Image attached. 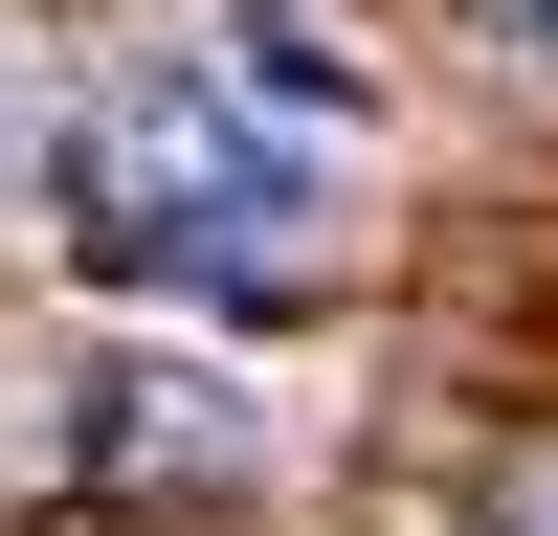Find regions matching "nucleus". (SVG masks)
<instances>
[{
  "label": "nucleus",
  "instance_id": "nucleus-1",
  "mask_svg": "<svg viewBox=\"0 0 558 536\" xmlns=\"http://www.w3.org/2000/svg\"><path fill=\"white\" fill-rule=\"evenodd\" d=\"M68 223L112 268H202V291H291L336 246V134L246 112L223 45H134L68 89Z\"/></svg>",
  "mask_w": 558,
  "mask_h": 536
},
{
  "label": "nucleus",
  "instance_id": "nucleus-2",
  "mask_svg": "<svg viewBox=\"0 0 558 536\" xmlns=\"http://www.w3.org/2000/svg\"><path fill=\"white\" fill-rule=\"evenodd\" d=\"M68 402H89V425H68L89 491H246L268 470V402L223 380V357H157V336H134V357H89Z\"/></svg>",
  "mask_w": 558,
  "mask_h": 536
},
{
  "label": "nucleus",
  "instance_id": "nucleus-3",
  "mask_svg": "<svg viewBox=\"0 0 558 536\" xmlns=\"http://www.w3.org/2000/svg\"><path fill=\"white\" fill-rule=\"evenodd\" d=\"M223 89H246V112H291V134H357V112H380V89H357V45L336 23H313V0H223Z\"/></svg>",
  "mask_w": 558,
  "mask_h": 536
},
{
  "label": "nucleus",
  "instance_id": "nucleus-4",
  "mask_svg": "<svg viewBox=\"0 0 558 536\" xmlns=\"http://www.w3.org/2000/svg\"><path fill=\"white\" fill-rule=\"evenodd\" d=\"M470 23H514V45H536V68H558V0H470Z\"/></svg>",
  "mask_w": 558,
  "mask_h": 536
},
{
  "label": "nucleus",
  "instance_id": "nucleus-5",
  "mask_svg": "<svg viewBox=\"0 0 558 536\" xmlns=\"http://www.w3.org/2000/svg\"><path fill=\"white\" fill-rule=\"evenodd\" d=\"M514 536H558V470H536V491H514Z\"/></svg>",
  "mask_w": 558,
  "mask_h": 536
}]
</instances>
